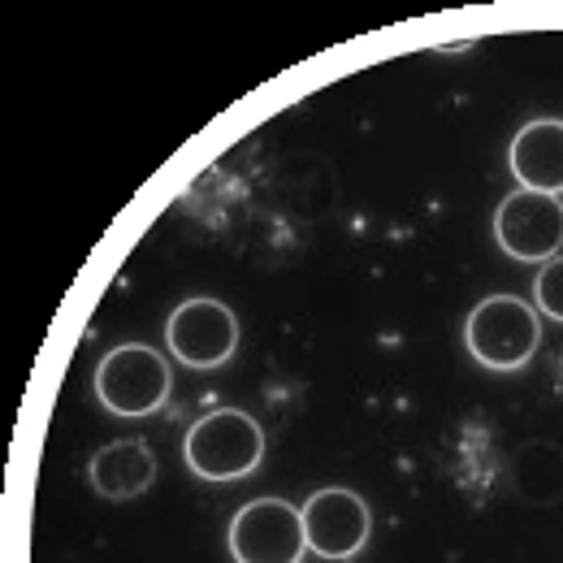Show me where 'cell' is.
<instances>
[{
	"instance_id": "6da1fadb",
	"label": "cell",
	"mask_w": 563,
	"mask_h": 563,
	"mask_svg": "<svg viewBox=\"0 0 563 563\" xmlns=\"http://www.w3.org/2000/svg\"><path fill=\"white\" fill-rule=\"evenodd\" d=\"M187 464L205 482H239L265 455V433L239 408H217L187 433Z\"/></svg>"
},
{
	"instance_id": "7a4b0ae2",
	"label": "cell",
	"mask_w": 563,
	"mask_h": 563,
	"mask_svg": "<svg viewBox=\"0 0 563 563\" xmlns=\"http://www.w3.org/2000/svg\"><path fill=\"white\" fill-rule=\"evenodd\" d=\"M464 343L486 368H520L542 343V321L529 299L516 295H490L468 312Z\"/></svg>"
},
{
	"instance_id": "3957f363",
	"label": "cell",
	"mask_w": 563,
	"mask_h": 563,
	"mask_svg": "<svg viewBox=\"0 0 563 563\" xmlns=\"http://www.w3.org/2000/svg\"><path fill=\"white\" fill-rule=\"evenodd\" d=\"M96 395L118 417H147L169 399V364L143 343H122L100 360Z\"/></svg>"
},
{
	"instance_id": "277c9868",
	"label": "cell",
	"mask_w": 563,
	"mask_h": 563,
	"mask_svg": "<svg viewBox=\"0 0 563 563\" xmlns=\"http://www.w3.org/2000/svg\"><path fill=\"white\" fill-rule=\"evenodd\" d=\"M308 551L303 511L286 498H256L230 520L234 563H299Z\"/></svg>"
},
{
	"instance_id": "5b68a950",
	"label": "cell",
	"mask_w": 563,
	"mask_h": 563,
	"mask_svg": "<svg viewBox=\"0 0 563 563\" xmlns=\"http://www.w3.org/2000/svg\"><path fill=\"white\" fill-rule=\"evenodd\" d=\"M494 239L507 256L516 261H555L563 247V200L542 191H511L498 217H494Z\"/></svg>"
},
{
	"instance_id": "8992f818",
	"label": "cell",
	"mask_w": 563,
	"mask_h": 563,
	"mask_svg": "<svg viewBox=\"0 0 563 563\" xmlns=\"http://www.w3.org/2000/svg\"><path fill=\"white\" fill-rule=\"evenodd\" d=\"M165 339L187 368H217L239 347V321L221 299H187L174 308Z\"/></svg>"
},
{
	"instance_id": "52a82bcc",
	"label": "cell",
	"mask_w": 563,
	"mask_h": 563,
	"mask_svg": "<svg viewBox=\"0 0 563 563\" xmlns=\"http://www.w3.org/2000/svg\"><path fill=\"white\" fill-rule=\"evenodd\" d=\"M303 533H308V551H317L321 560H352L355 551L368 542V507L352 490H321L312 494L303 507Z\"/></svg>"
},
{
	"instance_id": "ba28073f",
	"label": "cell",
	"mask_w": 563,
	"mask_h": 563,
	"mask_svg": "<svg viewBox=\"0 0 563 563\" xmlns=\"http://www.w3.org/2000/svg\"><path fill=\"white\" fill-rule=\"evenodd\" d=\"M511 174L525 191L563 196V122L555 118L529 122L511 140Z\"/></svg>"
},
{
	"instance_id": "9c48e42d",
	"label": "cell",
	"mask_w": 563,
	"mask_h": 563,
	"mask_svg": "<svg viewBox=\"0 0 563 563\" xmlns=\"http://www.w3.org/2000/svg\"><path fill=\"white\" fill-rule=\"evenodd\" d=\"M156 482V455L140 438L109 442L91 460V486L104 498H135Z\"/></svg>"
},
{
	"instance_id": "30bf717a",
	"label": "cell",
	"mask_w": 563,
	"mask_h": 563,
	"mask_svg": "<svg viewBox=\"0 0 563 563\" xmlns=\"http://www.w3.org/2000/svg\"><path fill=\"white\" fill-rule=\"evenodd\" d=\"M511 490L533 507H551L563 494V451L555 442H529L511 460Z\"/></svg>"
},
{
	"instance_id": "8fae6325",
	"label": "cell",
	"mask_w": 563,
	"mask_h": 563,
	"mask_svg": "<svg viewBox=\"0 0 563 563\" xmlns=\"http://www.w3.org/2000/svg\"><path fill=\"white\" fill-rule=\"evenodd\" d=\"M538 308L551 321H563V256L547 261L542 274H538Z\"/></svg>"
}]
</instances>
